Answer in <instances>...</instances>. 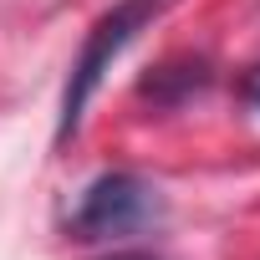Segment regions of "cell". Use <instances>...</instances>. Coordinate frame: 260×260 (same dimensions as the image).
I'll use <instances>...</instances> for the list:
<instances>
[{
	"label": "cell",
	"instance_id": "6da1fadb",
	"mask_svg": "<svg viewBox=\"0 0 260 260\" xmlns=\"http://www.w3.org/2000/svg\"><path fill=\"white\" fill-rule=\"evenodd\" d=\"M164 219V194L143 174L112 169L92 179L72 209V235L77 240H122V235H143Z\"/></svg>",
	"mask_w": 260,
	"mask_h": 260
},
{
	"label": "cell",
	"instance_id": "277c9868",
	"mask_svg": "<svg viewBox=\"0 0 260 260\" xmlns=\"http://www.w3.org/2000/svg\"><path fill=\"white\" fill-rule=\"evenodd\" d=\"M245 97H250V107H255V112H260V72H255V77H250V82H245Z\"/></svg>",
	"mask_w": 260,
	"mask_h": 260
},
{
	"label": "cell",
	"instance_id": "3957f363",
	"mask_svg": "<svg viewBox=\"0 0 260 260\" xmlns=\"http://www.w3.org/2000/svg\"><path fill=\"white\" fill-rule=\"evenodd\" d=\"M102 260H164V255H153V250H112Z\"/></svg>",
	"mask_w": 260,
	"mask_h": 260
},
{
	"label": "cell",
	"instance_id": "5b68a950",
	"mask_svg": "<svg viewBox=\"0 0 260 260\" xmlns=\"http://www.w3.org/2000/svg\"><path fill=\"white\" fill-rule=\"evenodd\" d=\"M138 6H143V0H138Z\"/></svg>",
	"mask_w": 260,
	"mask_h": 260
},
{
	"label": "cell",
	"instance_id": "7a4b0ae2",
	"mask_svg": "<svg viewBox=\"0 0 260 260\" xmlns=\"http://www.w3.org/2000/svg\"><path fill=\"white\" fill-rule=\"evenodd\" d=\"M138 16H143L138 6H122V11H112V16H102V21H97V31H92V41H87V51H82V61H77L72 82H67V97H61V138H67V133H77L82 107H87V97H92V92H97V82H102V67L127 46V36H133Z\"/></svg>",
	"mask_w": 260,
	"mask_h": 260
}]
</instances>
